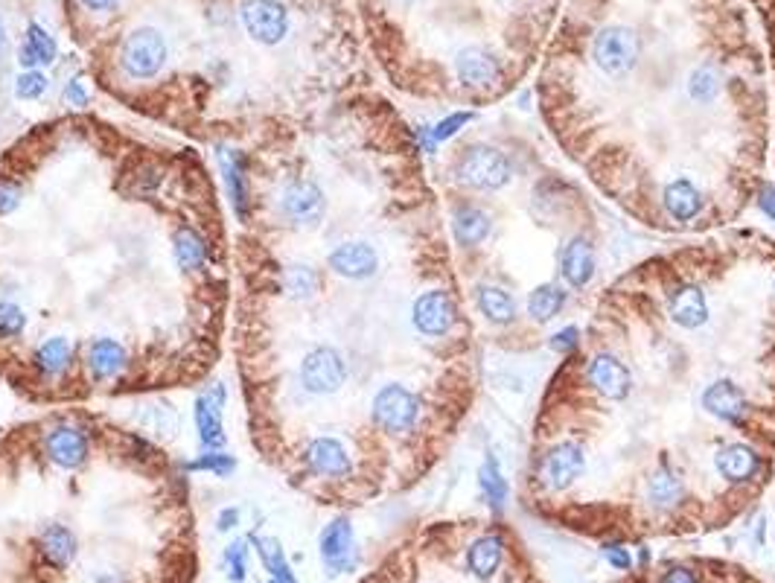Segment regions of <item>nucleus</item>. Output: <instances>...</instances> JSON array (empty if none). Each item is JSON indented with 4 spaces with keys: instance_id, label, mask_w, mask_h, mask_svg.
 <instances>
[{
    "instance_id": "obj_7",
    "label": "nucleus",
    "mask_w": 775,
    "mask_h": 583,
    "mask_svg": "<svg viewBox=\"0 0 775 583\" xmlns=\"http://www.w3.org/2000/svg\"><path fill=\"white\" fill-rule=\"evenodd\" d=\"M411 321H414V330L420 336H429V339H438V336H446L455 321H458V304L449 292L443 289H429L423 292L414 307H411Z\"/></svg>"
},
{
    "instance_id": "obj_3",
    "label": "nucleus",
    "mask_w": 775,
    "mask_h": 583,
    "mask_svg": "<svg viewBox=\"0 0 775 583\" xmlns=\"http://www.w3.org/2000/svg\"><path fill=\"white\" fill-rule=\"evenodd\" d=\"M298 377H301L304 391L315 397H330L341 391V385L347 382V362L336 347L321 344V347H312L301 359Z\"/></svg>"
},
{
    "instance_id": "obj_15",
    "label": "nucleus",
    "mask_w": 775,
    "mask_h": 583,
    "mask_svg": "<svg viewBox=\"0 0 775 583\" xmlns=\"http://www.w3.org/2000/svg\"><path fill=\"white\" fill-rule=\"evenodd\" d=\"M703 409L711 417L729 423V426H741L743 417L749 412V403H746L741 385H735L729 379H717V382L708 385L706 394H703Z\"/></svg>"
},
{
    "instance_id": "obj_11",
    "label": "nucleus",
    "mask_w": 775,
    "mask_h": 583,
    "mask_svg": "<svg viewBox=\"0 0 775 583\" xmlns=\"http://www.w3.org/2000/svg\"><path fill=\"white\" fill-rule=\"evenodd\" d=\"M225 400H228V391L219 382L210 391H204L202 397H196L193 417H196V429H199V441H202L204 449L225 446V423H222Z\"/></svg>"
},
{
    "instance_id": "obj_40",
    "label": "nucleus",
    "mask_w": 775,
    "mask_h": 583,
    "mask_svg": "<svg viewBox=\"0 0 775 583\" xmlns=\"http://www.w3.org/2000/svg\"><path fill=\"white\" fill-rule=\"evenodd\" d=\"M47 85H50V79L41 70H24L15 79V97L18 100H38V97H44Z\"/></svg>"
},
{
    "instance_id": "obj_37",
    "label": "nucleus",
    "mask_w": 775,
    "mask_h": 583,
    "mask_svg": "<svg viewBox=\"0 0 775 583\" xmlns=\"http://www.w3.org/2000/svg\"><path fill=\"white\" fill-rule=\"evenodd\" d=\"M283 283L292 298H312L318 292V272L312 266H289Z\"/></svg>"
},
{
    "instance_id": "obj_36",
    "label": "nucleus",
    "mask_w": 775,
    "mask_h": 583,
    "mask_svg": "<svg viewBox=\"0 0 775 583\" xmlns=\"http://www.w3.org/2000/svg\"><path fill=\"white\" fill-rule=\"evenodd\" d=\"M187 470H193V473H213V476L225 479V476H231L236 470V458L228 455V452H219V449H207L204 455H199L196 461L187 464Z\"/></svg>"
},
{
    "instance_id": "obj_34",
    "label": "nucleus",
    "mask_w": 775,
    "mask_h": 583,
    "mask_svg": "<svg viewBox=\"0 0 775 583\" xmlns=\"http://www.w3.org/2000/svg\"><path fill=\"white\" fill-rule=\"evenodd\" d=\"M254 549L260 554L263 566L269 569L271 581L298 583L295 581V575H292V566H289L286 554H283V546H280L274 537H257V540H254Z\"/></svg>"
},
{
    "instance_id": "obj_42",
    "label": "nucleus",
    "mask_w": 775,
    "mask_h": 583,
    "mask_svg": "<svg viewBox=\"0 0 775 583\" xmlns=\"http://www.w3.org/2000/svg\"><path fill=\"white\" fill-rule=\"evenodd\" d=\"M225 563H228V578L234 583L245 581L248 575V549H245V540H236L225 551Z\"/></svg>"
},
{
    "instance_id": "obj_20",
    "label": "nucleus",
    "mask_w": 775,
    "mask_h": 583,
    "mask_svg": "<svg viewBox=\"0 0 775 583\" xmlns=\"http://www.w3.org/2000/svg\"><path fill=\"white\" fill-rule=\"evenodd\" d=\"M560 272L572 289L589 286V280L595 277V248H592V242L586 237H572L566 242V248L560 254Z\"/></svg>"
},
{
    "instance_id": "obj_19",
    "label": "nucleus",
    "mask_w": 775,
    "mask_h": 583,
    "mask_svg": "<svg viewBox=\"0 0 775 583\" xmlns=\"http://www.w3.org/2000/svg\"><path fill=\"white\" fill-rule=\"evenodd\" d=\"M714 467L717 473L732 484H746L761 473V455L746 444L723 446L714 455Z\"/></svg>"
},
{
    "instance_id": "obj_1",
    "label": "nucleus",
    "mask_w": 775,
    "mask_h": 583,
    "mask_svg": "<svg viewBox=\"0 0 775 583\" xmlns=\"http://www.w3.org/2000/svg\"><path fill=\"white\" fill-rule=\"evenodd\" d=\"M455 178L472 187V190H502L507 181L513 178V164L502 149L487 146V143H475L467 146L458 161H455Z\"/></svg>"
},
{
    "instance_id": "obj_43",
    "label": "nucleus",
    "mask_w": 775,
    "mask_h": 583,
    "mask_svg": "<svg viewBox=\"0 0 775 583\" xmlns=\"http://www.w3.org/2000/svg\"><path fill=\"white\" fill-rule=\"evenodd\" d=\"M21 196H24V190H21L18 181L0 178V216H9L15 207L21 205Z\"/></svg>"
},
{
    "instance_id": "obj_22",
    "label": "nucleus",
    "mask_w": 775,
    "mask_h": 583,
    "mask_svg": "<svg viewBox=\"0 0 775 583\" xmlns=\"http://www.w3.org/2000/svg\"><path fill=\"white\" fill-rule=\"evenodd\" d=\"M662 205L668 210V216L676 222H688L694 216H700L703 210V193L697 190V184L691 178H674L665 193H662Z\"/></svg>"
},
{
    "instance_id": "obj_39",
    "label": "nucleus",
    "mask_w": 775,
    "mask_h": 583,
    "mask_svg": "<svg viewBox=\"0 0 775 583\" xmlns=\"http://www.w3.org/2000/svg\"><path fill=\"white\" fill-rule=\"evenodd\" d=\"M27 330V312L18 304L0 301V342H9Z\"/></svg>"
},
{
    "instance_id": "obj_23",
    "label": "nucleus",
    "mask_w": 775,
    "mask_h": 583,
    "mask_svg": "<svg viewBox=\"0 0 775 583\" xmlns=\"http://www.w3.org/2000/svg\"><path fill=\"white\" fill-rule=\"evenodd\" d=\"M671 315L674 321L682 327V330H697L708 321V304L706 295L700 286H679L674 295H671Z\"/></svg>"
},
{
    "instance_id": "obj_50",
    "label": "nucleus",
    "mask_w": 775,
    "mask_h": 583,
    "mask_svg": "<svg viewBox=\"0 0 775 583\" xmlns=\"http://www.w3.org/2000/svg\"><path fill=\"white\" fill-rule=\"evenodd\" d=\"M85 9H91V12H108V9H114L120 0H79Z\"/></svg>"
},
{
    "instance_id": "obj_33",
    "label": "nucleus",
    "mask_w": 775,
    "mask_h": 583,
    "mask_svg": "<svg viewBox=\"0 0 775 583\" xmlns=\"http://www.w3.org/2000/svg\"><path fill=\"white\" fill-rule=\"evenodd\" d=\"M566 307V289L557 286V283H545V286H537L531 295H528V312L534 321H551L560 309Z\"/></svg>"
},
{
    "instance_id": "obj_49",
    "label": "nucleus",
    "mask_w": 775,
    "mask_h": 583,
    "mask_svg": "<svg viewBox=\"0 0 775 583\" xmlns=\"http://www.w3.org/2000/svg\"><path fill=\"white\" fill-rule=\"evenodd\" d=\"M236 525H239V508H225V511L219 514L216 528H219V531H231Z\"/></svg>"
},
{
    "instance_id": "obj_47",
    "label": "nucleus",
    "mask_w": 775,
    "mask_h": 583,
    "mask_svg": "<svg viewBox=\"0 0 775 583\" xmlns=\"http://www.w3.org/2000/svg\"><path fill=\"white\" fill-rule=\"evenodd\" d=\"M662 583H700V578H697L694 569H688V566H674V569L665 572Z\"/></svg>"
},
{
    "instance_id": "obj_2",
    "label": "nucleus",
    "mask_w": 775,
    "mask_h": 583,
    "mask_svg": "<svg viewBox=\"0 0 775 583\" xmlns=\"http://www.w3.org/2000/svg\"><path fill=\"white\" fill-rule=\"evenodd\" d=\"M423 403L414 391H408L400 382H388L376 391L371 403V417L376 429L388 435H408L420 423Z\"/></svg>"
},
{
    "instance_id": "obj_10",
    "label": "nucleus",
    "mask_w": 775,
    "mask_h": 583,
    "mask_svg": "<svg viewBox=\"0 0 775 583\" xmlns=\"http://www.w3.org/2000/svg\"><path fill=\"white\" fill-rule=\"evenodd\" d=\"M306 470L318 479H347L353 473V458L338 438H315L304 449Z\"/></svg>"
},
{
    "instance_id": "obj_30",
    "label": "nucleus",
    "mask_w": 775,
    "mask_h": 583,
    "mask_svg": "<svg viewBox=\"0 0 775 583\" xmlns=\"http://www.w3.org/2000/svg\"><path fill=\"white\" fill-rule=\"evenodd\" d=\"M33 362L44 377H59V374L68 371L70 362H73V344H70L68 336H50L47 342L35 347Z\"/></svg>"
},
{
    "instance_id": "obj_12",
    "label": "nucleus",
    "mask_w": 775,
    "mask_h": 583,
    "mask_svg": "<svg viewBox=\"0 0 775 583\" xmlns=\"http://www.w3.org/2000/svg\"><path fill=\"white\" fill-rule=\"evenodd\" d=\"M455 73L461 79V85H467L472 91H493L502 82V70L493 53H487L484 47H464L455 56Z\"/></svg>"
},
{
    "instance_id": "obj_13",
    "label": "nucleus",
    "mask_w": 775,
    "mask_h": 583,
    "mask_svg": "<svg viewBox=\"0 0 775 583\" xmlns=\"http://www.w3.org/2000/svg\"><path fill=\"white\" fill-rule=\"evenodd\" d=\"M318 546H321V557H324L330 575L350 572L356 566V557H353V525H350L347 516H338L321 531Z\"/></svg>"
},
{
    "instance_id": "obj_6",
    "label": "nucleus",
    "mask_w": 775,
    "mask_h": 583,
    "mask_svg": "<svg viewBox=\"0 0 775 583\" xmlns=\"http://www.w3.org/2000/svg\"><path fill=\"white\" fill-rule=\"evenodd\" d=\"M239 18L245 33L263 47H274L289 35V12L277 0H245Z\"/></svg>"
},
{
    "instance_id": "obj_35",
    "label": "nucleus",
    "mask_w": 775,
    "mask_h": 583,
    "mask_svg": "<svg viewBox=\"0 0 775 583\" xmlns=\"http://www.w3.org/2000/svg\"><path fill=\"white\" fill-rule=\"evenodd\" d=\"M720 91H723V76H720V70H717L714 62H703L700 68L688 76V94L697 103H714Z\"/></svg>"
},
{
    "instance_id": "obj_29",
    "label": "nucleus",
    "mask_w": 775,
    "mask_h": 583,
    "mask_svg": "<svg viewBox=\"0 0 775 583\" xmlns=\"http://www.w3.org/2000/svg\"><path fill=\"white\" fill-rule=\"evenodd\" d=\"M56 53H59V47H56L53 35L47 33L41 24H30L27 27V38H24V47L18 50V62L27 70H35L41 68V65H53Z\"/></svg>"
},
{
    "instance_id": "obj_51",
    "label": "nucleus",
    "mask_w": 775,
    "mask_h": 583,
    "mask_svg": "<svg viewBox=\"0 0 775 583\" xmlns=\"http://www.w3.org/2000/svg\"><path fill=\"white\" fill-rule=\"evenodd\" d=\"M3 44H6V24H3V18H0V50H3Z\"/></svg>"
},
{
    "instance_id": "obj_18",
    "label": "nucleus",
    "mask_w": 775,
    "mask_h": 583,
    "mask_svg": "<svg viewBox=\"0 0 775 583\" xmlns=\"http://www.w3.org/2000/svg\"><path fill=\"white\" fill-rule=\"evenodd\" d=\"M219 167H222V175H225V187H228L234 213L242 222H248L254 199H251V178H248L245 158L236 149H222L219 152Z\"/></svg>"
},
{
    "instance_id": "obj_44",
    "label": "nucleus",
    "mask_w": 775,
    "mask_h": 583,
    "mask_svg": "<svg viewBox=\"0 0 775 583\" xmlns=\"http://www.w3.org/2000/svg\"><path fill=\"white\" fill-rule=\"evenodd\" d=\"M65 103L73 105V108H85V105L91 103V94L85 91L82 79H70L68 88H65Z\"/></svg>"
},
{
    "instance_id": "obj_32",
    "label": "nucleus",
    "mask_w": 775,
    "mask_h": 583,
    "mask_svg": "<svg viewBox=\"0 0 775 583\" xmlns=\"http://www.w3.org/2000/svg\"><path fill=\"white\" fill-rule=\"evenodd\" d=\"M478 484H481V493H484L487 505H490L496 514H502V508H505L507 502V481L505 476H502V467H499L496 455H487V458H484V464H481V470H478Z\"/></svg>"
},
{
    "instance_id": "obj_31",
    "label": "nucleus",
    "mask_w": 775,
    "mask_h": 583,
    "mask_svg": "<svg viewBox=\"0 0 775 583\" xmlns=\"http://www.w3.org/2000/svg\"><path fill=\"white\" fill-rule=\"evenodd\" d=\"M647 499L653 508L659 511H668V508H676L682 499H685V484L682 479L671 473L668 467H662L653 479L647 481Z\"/></svg>"
},
{
    "instance_id": "obj_9",
    "label": "nucleus",
    "mask_w": 775,
    "mask_h": 583,
    "mask_svg": "<svg viewBox=\"0 0 775 583\" xmlns=\"http://www.w3.org/2000/svg\"><path fill=\"white\" fill-rule=\"evenodd\" d=\"M44 452H47V458H50L56 467H62V470H79V467L88 461L91 444H88V435H85L79 426L59 423V426H53V429L44 435Z\"/></svg>"
},
{
    "instance_id": "obj_45",
    "label": "nucleus",
    "mask_w": 775,
    "mask_h": 583,
    "mask_svg": "<svg viewBox=\"0 0 775 583\" xmlns=\"http://www.w3.org/2000/svg\"><path fill=\"white\" fill-rule=\"evenodd\" d=\"M577 327H566V330H560V333H554L551 336V347L557 350V353H572L574 347H577Z\"/></svg>"
},
{
    "instance_id": "obj_46",
    "label": "nucleus",
    "mask_w": 775,
    "mask_h": 583,
    "mask_svg": "<svg viewBox=\"0 0 775 583\" xmlns=\"http://www.w3.org/2000/svg\"><path fill=\"white\" fill-rule=\"evenodd\" d=\"M604 557H607V563L612 569H618V572H627L630 566H633V560H630V554L624 546H607L604 549Z\"/></svg>"
},
{
    "instance_id": "obj_28",
    "label": "nucleus",
    "mask_w": 775,
    "mask_h": 583,
    "mask_svg": "<svg viewBox=\"0 0 775 583\" xmlns=\"http://www.w3.org/2000/svg\"><path fill=\"white\" fill-rule=\"evenodd\" d=\"M76 549H79L76 534H73L70 528H65V525L53 522V525H47V528L41 531V551H44V560H47L50 566H56V569L70 566L73 557H76Z\"/></svg>"
},
{
    "instance_id": "obj_21",
    "label": "nucleus",
    "mask_w": 775,
    "mask_h": 583,
    "mask_svg": "<svg viewBox=\"0 0 775 583\" xmlns=\"http://www.w3.org/2000/svg\"><path fill=\"white\" fill-rule=\"evenodd\" d=\"M493 231V219L487 210L478 205H458L452 210V237L461 248H475L490 237Z\"/></svg>"
},
{
    "instance_id": "obj_8",
    "label": "nucleus",
    "mask_w": 775,
    "mask_h": 583,
    "mask_svg": "<svg viewBox=\"0 0 775 583\" xmlns=\"http://www.w3.org/2000/svg\"><path fill=\"white\" fill-rule=\"evenodd\" d=\"M280 213L298 228H315L327 213L324 190L315 181H289L280 193Z\"/></svg>"
},
{
    "instance_id": "obj_4",
    "label": "nucleus",
    "mask_w": 775,
    "mask_h": 583,
    "mask_svg": "<svg viewBox=\"0 0 775 583\" xmlns=\"http://www.w3.org/2000/svg\"><path fill=\"white\" fill-rule=\"evenodd\" d=\"M120 65L132 79H152L167 65V41L152 27H140L123 41Z\"/></svg>"
},
{
    "instance_id": "obj_26",
    "label": "nucleus",
    "mask_w": 775,
    "mask_h": 583,
    "mask_svg": "<svg viewBox=\"0 0 775 583\" xmlns=\"http://www.w3.org/2000/svg\"><path fill=\"white\" fill-rule=\"evenodd\" d=\"M207 254H210V248H207V240H204L199 231H193V228H178V231L172 234V257H175L178 269H184V272H199V269L207 266Z\"/></svg>"
},
{
    "instance_id": "obj_52",
    "label": "nucleus",
    "mask_w": 775,
    "mask_h": 583,
    "mask_svg": "<svg viewBox=\"0 0 775 583\" xmlns=\"http://www.w3.org/2000/svg\"><path fill=\"white\" fill-rule=\"evenodd\" d=\"M271 583H280V581H271Z\"/></svg>"
},
{
    "instance_id": "obj_24",
    "label": "nucleus",
    "mask_w": 775,
    "mask_h": 583,
    "mask_svg": "<svg viewBox=\"0 0 775 583\" xmlns=\"http://www.w3.org/2000/svg\"><path fill=\"white\" fill-rule=\"evenodd\" d=\"M126 347L117 342V339H97L88 347V368L97 379H117L123 371H126Z\"/></svg>"
},
{
    "instance_id": "obj_16",
    "label": "nucleus",
    "mask_w": 775,
    "mask_h": 583,
    "mask_svg": "<svg viewBox=\"0 0 775 583\" xmlns=\"http://www.w3.org/2000/svg\"><path fill=\"white\" fill-rule=\"evenodd\" d=\"M589 382L609 397V400H615V403H621V400H627L630 397V391H633V377H630V371H627V365L624 362H618L612 353H598L592 362H589Z\"/></svg>"
},
{
    "instance_id": "obj_17",
    "label": "nucleus",
    "mask_w": 775,
    "mask_h": 583,
    "mask_svg": "<svg viewBox=\"0 0 775 583\" xmlns=\"http://www.w3.org/2000/svg\"><path fill=\"white\" fill-rule=\"evenodd\" d=\"M583 467H586L583 449L572 444V441H566V444H557L545 455L542 476H545V484L551 490H566V487H572L574 481L580 479Z\"/></svg>"
},
{
    "instance_id": "obj_27",
    "label": "nucleus",
    "mask_w": 775,
    "mask_h": 583,
    "mask_svg": "<svg viewBox=\"0 0 775 583\" xmlns=\"http://www.w3.org/2000/svg\"><path fill=\"white\" fill-rule=\"evenodd\" d=\"M502 557H505L502 537L487 534V537H478L470 546V551H467V566H470V572L475 578L487 581V578H493L496 569L502 566Z\"/></svg>"
},
{
    "instance_id": "obj_41",
    "label": "nucleus",
    "mask_w": 775,
    "mask_h": 583,
    "mask_svg": "<svg viewBox=\"0 0 775 583\" xmlns=\"http://www.w3.org/2000/svg\"><path fill=\"white\" fill-rule=\"evenodd\" d=\"M470 120H472L470 111H458V114H452V117L440 120L435 129H429V149H435L438 143L449 140L452 135H458V132H461V126H467Z\"/></svg>"
},
{
    "instance_id": "obj_14",
    "label": "nucleus",
    "mask_w": 775,
    "mask_h": 583,
    "mask_svg": "<svg viewBox=\"0 0 775 583\" xmlns=\"http://www.w3.org/2000/svg\"><path fill=\"white\" fill-rule=\"evenodd\" d=\"M327 266L344 280H368L379 269V257L368 242H341L327 257Z\"/></svg>"
},
{
    "instance_id": "obj_25",
    "label": "nucleus",
    "mask_w": 775,
    "mask_h": 583,
    "mask_svg": "<svg viewBox=\"0 0 775 583\" xmlns=\"http://www.w3.org/2000/svg\"><path fill=\"white\" fill-rule=\"evenodd\" d=\"M475 304H478V312L496 324V327H507L516 321V301L510 298V292H505L502 286H493V283H481L475 289Z\"/></svg>"
},
{
    "instance_id": "obj_48",
    "label": "nucleus",
    "mask_w": 775,
    "mask_h": 583,
    "mask_svg": "<svg viewBox=\"0 0 775 583\" xmlns=\"http://www.w3.org/2000/svg\"><path fill=\"white\" fill-rule=\"evenodd\" d=\"M758 207L770 216V219H775V187L773 184H767L764 190H761V196H758Z\"/></svg>"
},
{
    "instance_id": "obj_38",
    "label": "nucleus",
    "mask_w": 775,
    "mask_h": 583,
    "mask_svg": "<svg viewBox=\"0 0 775 583\" xmlns=\"http://www.w3.org/2000/svg\"><path fill=\"white\" fill-rule=\"evenodd\" d=\"M140 423H143L149 432L161 435V438H172V435L178 432V414H175V409H169L167 403H155Z\"/></svg>"
},
{
    "instance_id": "obj_5",
    "label": "nucleus",
    "mask_w": 775,
    "mask_h": 583,
    "mask_svg": "<svg viewBox=\"0 0 775 583\" xmlns=\"http://www.w3.org/2000/svg\"><path fill=\"white\" fill-rule=\"evenodd\" d=\"M592 56H595V65L609 76L630 73L639 62V38L630 27H607L595 35Z\"/></svg>"
}]
</instances>
